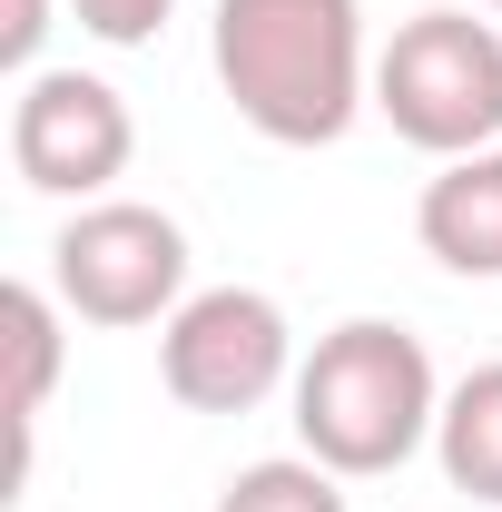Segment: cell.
Returning <instances> with one entry per match:
<instances>
[{"instance_id":"8fae6325","label":"cell","mask_w":502,"mask_h":512,"mask_svg":"<svg viewBox=\"0 0 502 512\" xmlns=\"http://www.w3.org/2000/svg\"><path fill=\"white\" fill-rule=\"evenodd\" d=\"M168 10H178V0H69V20H79L89 40H109V50H148V40L168 30Z\"/></svg>"},{"instance_id":"7c38bea8","label":"cell","mask_w":502,"mask_h":512,"mask_svg":"<svg viewBox=\"0 0 502 512\" xmlns=\"http://www.w3.org/2000/svg\"><path fill=\"white\" fill-rule=\"evenodd\" d=\"M40 40H50V0H10V10H0V60L30 79V69H40Z\"/></svg>"},{"instance_id":"4fadbf2b","label":"cell","mask_w":502,"mask_h":512,"mask_svg":"<svg viewBox=\"0 0 502 512\" xmlns=\"http://www.w3.org/2000/svg\"><path fill=\"white\" fill-rule=\"evenodd\" d=\"M493 10H502V0H493Z\"/></svg>"},{"instance_id":"9c48e42d","label":"cell","mask_w":502,"mask_h":512,"mask_svg":"<svg viewBox=\"0 0 502 512\" xmlns=\"http://www.w3.org/2000/svg\"><path fill=\"white\" fill-rule=\"evenodd\" d=\"M60 296L50 286H0V325H10V434L30 453V424H40V404H50V384H60Z\"/></svg>"},{"instance_id":"8992f818","label":"cell","mask_w":502,"mask_h":512,"mask_svg":"<svg viewBox=\"0 0 502 512\" xmlns=\"http://www.w3.org/2000/svg\"><path fill=\"white\" fill-rule=\"evenodd\" d=\"M138 158V119L109 79L89 69H30L10 99V168L40 197H109V178H128Z\"/></svg>"},{"instance_id":"277c9868","label":"cell","mask_w":502,"mask_h":512,"mask_svg":"<svg viewBox=\"0 0 502 512\" xmlns=\"http://www.w3.org/2000/svg\"><path fill=\"white\" fill-rule=\"evenodd\" d=\"M50 296L79 325H168L188 306V227L148 197H89L50 237Z\"/></svg>"},{"instance_id":"ba28073f","label":"cell","mask_w":502,"mask_h":512,"mask_svg":"<svg viewBox=\"0 0 502 512\" xmlns=\"http://www.w3.org/2000/svg\"><path fill=\"white\" fill-rule=\"evenodd\" d=\"M434 463L453 493L502 512V365H473L463 384H443V414H434Z\"/></svg>"},{"instance_id":"5b68a950","label":"cell","mask_w":502,"mask_h":512,"mask_svg":"<svg viewBox=\"0 0 502 512\" xmlns=\"http://www.w3.org/2000/svg\"><path fill=\"white\" fill-rule=\"evenodd\" d=\"M158 384L188 414H256L276 384H296V325L266 286H197L158 325Z\"/></svg>"},{"instance_id":"52a82bcc","label":"cell","mask_w":502,"mask_h":512,"mask_svg":"<svg viewBox=\"0 0 502 512\" xmlns=\"http://www.w3.org/2000/svg\"><path fill=\"white\" fill-rule=\"evenodd\" d=\"M414 237L443 276H502V148H473V158H443L424 197H414Z\"/></svg>"},{"instance_id":"6da1fadb","label":"cell","mask_w":502,"mask_h":512,"mask_svg":"<svg viewBox=\"0 0 502 512\" xmlns=\"http://www.w3.org/2000/svg\"><path fill=\"white\" fill-rule=\"evenodd\" d=\"M207 60H217L227 109L276 148H335L355 109H375L355 0H217Z\"/></svg>"},{"instance_id":"7a4b0ae2","label":"cell","mask_w":502,"mask_h":512,"mask_svg":"<svg viewBox=\"0 0 502 512\" xmlns=\"http://www.w3.org/2000/svg\"><path fill=\"white\" fill-rule=\"evenodd\" d=\"M286 394H296V444L345 483L404 473L434 444V414H443V375L424 355V335L384 316H345L335 335H315V355L296 365Z\"/></svg>"},{"instance_id":"30bf717a","label":"cell","mask_w":502,"mask_h":512,"mask_svg":"<svg viewBox=\"0 0 502 512\" xmlns=\"http://www.w3.org/2000/svg\"><path fill=\"white\" fill-rule=\"evenodd\" d=\"M217 512H345V473H325L315 453H266L217 493Z\"/></svg>"},{"instance_id":"3957f363","label":"cell","mask_w":502,"mask_h":512,"mask_svg":"<svg viewBox=\"0 0 502 512\" xmlns=\"http://www.w3.org/2000/svg\"><path fill=\"white\" fill-rule=\"evenodd\" d=\"M375 109L424 158L502 148V30L473 10H414L375 50Z\"/></svg>"}]
</instances>
